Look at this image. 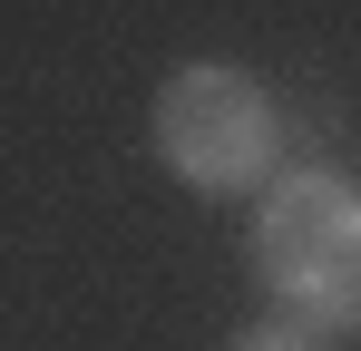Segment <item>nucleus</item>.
Wrapping results in <instances>:
<instances>
[{
    "label": "nucleus",
    "instance_id": "obj_3",
    "mask_svg": "<svg viewBox=\"0 0 361 351\" xmlns=\"http://www.w3.org/2000/svg\"><path fill=\"white\" fill-rule=\"evenodd\" d=\"M225 351H322L312 332H293V322H254V332H235Z\"/></svg>",
    "mask_w": 361,
    "mask_h": 351
},
{
    "label": "nucleus",
    "instance_id": "obj_2",
    "mask_svg": "<svg viewBox=\"0 0 361 351\" xmlns=\"http://www.w3.org/2000/svg\"><path fill=\"white\" fill-rule=\"evenodd\" d=\"M147 147L157 166L176 176L185 195H264L283 176V98L235 68V58H176L157 78V108H147Z\"/></svg>",
    "mask_w": 361,
    "mask_h": 351
},
{
    "label": "nucleus",
    "instance_id": "obj_1",
    "mask_svg": "<svg viewBox=\"0 0 361 351\" xmlns=\"http://www.w3.org/2000/svg\"><path fill=\"white\" fill-rule=\"evenodd\" d=\"M254 283L274 292V322L312 342L361 332V176L283 166L254 195Z\"/></svg>",
    "mask_w": 361,
    "mask_h": 351
}]
</instances>
